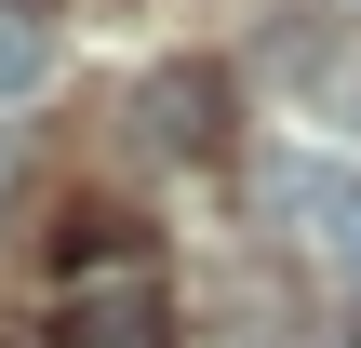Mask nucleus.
Listing matches in <instances>:
<instances>
[{
    "mask_svg": "<svg viewBox=\"0 0 361 348\" xmlns=\"http://www.w3.org/2000/svg\"><path fill=\"white\" fill-rule=\"evenodd\" d=\"M134 121H147V148H214V121H228V80H214V67H161V80L134 94Z\"/></svg>",
    "mask_w": 361,
    "mask_h": 348,
    "instance_id": "f257e3e1",
    "label": "nucleus"
},
{
    "mask_svg": "<svg viewBox=\"0 0 361 348\" xmlns=\"http://www.w3.org/2000/svg\"><path fill=\"white\" fill-rule=\"evenodd\" d=\"M54 348H161V282H94V295H67V335Z\"/></svg>",
    "mask_w": 361,
    "mask_h": 348,
    "instance_id": "f03ea898",
    "label": "nucleus"
},
{
    "mask_svg": "<svg viewBox=\"0 0 361 348\" xmlns=\"http://www.w3.org/2000/svg\"><path fill=\"white\" fill-rule=\"evenodd\" d=\"M268 201H281V215H308V228L361 268V174H335V161H281V188H268Z\"/></svg>",
    "mask_w": 361,
    "mask_h": 348,
    "instance_id": "7ed1b4c3",
    "label": "nucleus"
},
{
    "mask_svg": "<svg viewBox=\"0 0 361 348\" xmlns=\"http://www.w3.org/2000/svg\"><path fill=\"white\" fill-rule=\"evenodd\" d=\"M40 54H54V40H40L27 13H0V94H27V80H40Z\"/></svg>",
    "mask_w": 361,
    "mask_h": 348,
    "instance_id": "20e7f679",
    "label": "nucleus"
}]
</instances>
